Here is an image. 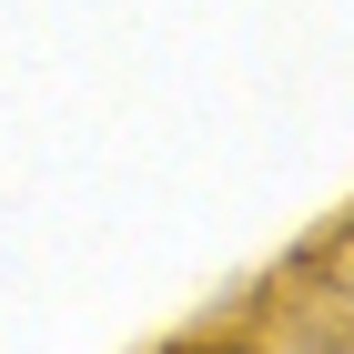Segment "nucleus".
Segmentation results:
<instances>
[{"label":"nucleus","instance_id":"2","mask_svg":"<svg viewBox=\"0 0 354 354\" xmlns=\"http://www.w3.org/2000/svg\"><path fill=\"white\" fill-rule=\"evenodd\" d=\"M192 354H273V334H213V344H192Z\"/></svg>","mask_w":354,"mask_h":354},{"label":"nucleus","instance_id":"1","mask_svg":"<svg viewBox=\"0 0 354 354\" xmlns=\"http://www.w3.org/2000/svg\"><path fill=\"white\" fill-rule=\"evenodd\" d=\"M273 354H354V334H344V304H324V324H314V344H294V334H273Z\"/></svg>","mask_w":354,"mask_h":354}]
</instances>
